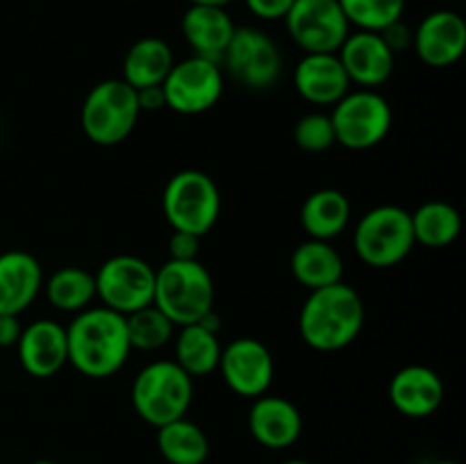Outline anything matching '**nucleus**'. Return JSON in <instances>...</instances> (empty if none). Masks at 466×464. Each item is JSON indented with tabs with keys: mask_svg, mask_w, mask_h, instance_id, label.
I'll return each instance as SVG.
<instances>
[{
	"mask_svg": "<svg viewBox=\"0 0 466 464\" xmlns=\"http://www.w3.org/2000/svg\"><path fill=\"white\" fill-rule=\"evenodd\" d=\"M68 364L82 376L103 380L121 371L132 353L126 317L107 308H86L66 326Z\"/></svg>",
	"mask_w": 466,
	"mask_h": 464,
	"instance_id": "f257e3e1",
	"label": "nucleus"
},
{
	"mask_svg": "<svg viewBox=\"0 0 466 464\" xmlns=\"http://www.w3.org/2000/svg\"><path fill=\"white\" fill-rule=\"evenodd\" d=\"M364 317L362 296L346 282H335L309 291L300 308L299 330L309 348L335 353L358 339Z\"/></svg>",
	"mask_w": 466,
	"mask_h": 464,
	"instance_id": "f03ea898",
	"label": "nucleus"
},
{
	"mask_svg": "<svg viewBox=\"0 0 466 464\" xmlns=\"http://www.w3.org/2000/svg\"><path fill=\"white\" fill-rule=\"evenodd\" d=\"M153 305L176 328L198 323L214 309L212 273L198 259H168L155 268Z\"/></svg>",
	"mask_w": 466,
	"mask_h": 464,
	"instance_id": "7ed1b4c3",
	"label": "nucleus"
},
{
	"mask_svg": "<svg viewBox=\"0 0 466 464\" xmlns=\"http://www.w3.org/2000/svg\"><path fill=\"white\" fill-rule=\"evenodd\" d=\"M135 412L150 426L159 428L187 417L194 400V378L173 359L150 362L137 373L130 389Z\"/></svg>",
	"mask_w": 466,
	"mask_h": 464,
	"instance_id": "20e7f679",
	"label": "nucleus"
},
{
	"mask_svg": "<svg viewBox=\"0 0 466 464\" xmlns=\"http://www.w3.org/2000/svg\"><path fill=\"white\" fill-rule=\"evenodd\" d=\"M139 114L137 91L121 77H109L86 94L80 112L82 132L96 146H118L132 135Z\"/></svg>",
	"mask_w": 466,
	"mask_h": 464,
	"instance_id": "39448f33",
	"label": "nucleus"
},
{
	"mask_svg": "<svg viewBox=\"0 0 466 464\" xmlns=\"http://www.w3.org/2000/svg\"><path fill=\"white\" fill-rule=\"evenodd\" d=\"M162 212L173 230L205 237L217 226L221 214L217 182L198 168L177 171L164 187Z\"/></svg>",
	"mask_w": 466,
	"mask_h": 464,
	"instance_id": "423d86ee",
	"label": "nucleus"
},
{
	"mask_svg": "<svg viewBox=\"0 0 466 464\" xmlns=\"http://www.w3.org/2000/svg\"><path fill=\"white\" fill-rule=\"evenodd\" d=\"M353 246L360 259L369 267H396L417 246L410 212L399 205H378L369 209L355 226Z\"/></svg>",
	"mask_w": 466,
	"mask_h": 464,
	"instance_id": "0eeeda50",
	"label": "nucleus"
},
{
	"mask_svg": "<svg viewBox=\"0 0 466 464\" xmlns=\"http://www.w3.org/2000/svg\"><path fill=\"white\" fill-rule=\"evenodd\" d=\"M337 144L349 150H369L387 139L394 126V112L376 89L349 91L330 114Z\"/></svg>",
	"mask_w": 466,
	"mask_h": 464,
	"instance_id": "6e6552de",
	"label": "nucleus"
},
{
	"mask_svg": "<svg viewBox=\"0 0 466 464\" xmlns=\"http://www.w3.org/2000/svg\"><path fill=\"white\" fill-rule=\"evenodd\" d=\"M96 277V298L103 308L127 314L153 305L155 268L137 255H114L100 264Z\"/></svg>",
	"mask_w": 466,
	"mask_h": 464,
	"instance_id": "1a4fd4ad",
	"label": "nucleus"
},
{
	"mask_svg": "<svg viewBox=\"0 0 466 464\" xmlns=\"http://www.w3.org/2000/svg\"><path fill=\"white\" fill-rule=\"evenodd\" d=\"M237 85L250 91L271 89L282 73V55L273 36L259 27H237L221 59Z\"/></svg>",
	"mask_w": 466,
	"mask_h": 464,
	"instance_id": "9d476101",
	"label": "nucleus"
},
{
	"mask_svg": "<svg viewBox=\"0 0 466 464\" xmlns=\"http://www.w3.org/2000/svg\"><path fill=\"white\" fill-rule=\"evenodd\" d=\"M223 86L226 80L221 64L196 55L173 64L167 80L162 82L167 107L185 116L209 112L221 100Z\"/></svg>",
	"mask_w": 466,
	"mask_h": 464,
	"instance_id": "9b49d317",
	"label": "nucleus"
},
{
	"mask_svg": "<svg viewBox=\"0 0 466 464\" xmlns=\"http://www.w3.org/2000/svg\"><path fill=\"white\" fill-rule=\"evenodd\" d=\"M285 25L303 53H337L350 32L337 0H294Z\"/></svg>",
	"mask_w": 466,
	"mask_h": 464,
	"instance_id": "f8f14e48",
	"label": "nucleus"
},
{
	"mask_svg": "<svg viewBox=\"0 0 466 464\" xmlns=\"http://www.w3.org/2000/svg\"><path fill=\"white\" fill-rule=\"evenodd\" d=\"M223 382L241 398H258L267 394L276 376L271 350L253 337H239L221 348L218 368Z\"/></svg>",
	"mask_w": 466,
	"mask_h": 464,
	"instance_id": "ddd939ff",
	"label": "nucleus"
},
{
	"mask_svg": "<svg viewBox=\"0 0 466 464\" xmlns=\"http://www.w3.org/2000/svg\"><path fill=\"white\" fill-rule=\"evenodd\" d=\"M337 57L350 85H358L360 89H376L385 85L394 73L396 64V55L382 41L380 32L367 30L349 32L341 48L337 50Z\"/></svg>",
	"mask_w": 466,
	"mask_h": 464,
	"instance_id": "4468645a",
	"label": "nucleus"
},
{
	"mask_svg": "<svg viewBox=\"0 0 466 464\" xmlns=\"http://www.w3.org/2000/svg\"><path fill=\"white\" fill-rule=\"evenodd\" d=\"M412 48L426 66L446 68L460 62L466 50V23L458 12L428 14L412 35Z\"/></svg>",
	"mask_w": 466,
	"mask_h": 464,
	"instance_id": "2eb2a0df",
	"label": "nucleus"
},
{
	"mask_svg": "<svg viewBox=\"0 0 466 464\" xmlns=\"http://www.w3.org/2000/svg\"><path fill=\"white\" fill-rule=\"evenodd\" d=\"M16 353L27 376L53 378L68 364L66 328L50 318H36L23 328Z\"/></svg>",
	"mask_w": 466,
	"mask_h": 464,
	"instance_id": "dca6fc26",
	"label": "nucleus"
},
{
	"mask_svg": "<svg viewBox=\"0 0 466 464\" xmlns=\"http://www.w3.org/2000/svg\"><path fill=\"white\" fill-rule=\"evenodd\" d=\"M248 430L255 441L267 449L282 450L299 441L303 432V417L291 400L267 394L253 398L248 412Z\"/></svg>",
	"mask_w": 466,
	"mask_h": 464,
	"instance_id": "f3484780",
	"label": "nucleus"
},
{
	"mask_svg": "<svg viewBox=\"0 0 466 464\" xmlns=\"http://www.w3.org/2000/svg\"><path fill=\"white\" fill-rule=\"evenodd\" d=\"M294 89L312 105H335L350 91L337 53H305L294 68Z\"/></svg>",
	"mask_w": 466,
	"mask_h": 464,
	"instance_id": "a211bd4d",
	"label": "nucleus"
},
{
	"mask_svg": "<svg viewBox=\"0 0 466 464\" xmlns=\"http://www.w3.org/2000/svg\"><path fill=\"white\" fill-rule=\"evenodd\" d=\"M390 400L403 417L426 419L440 409L444 400V382L431 367L410 364L391 378Z\"/></svg>",
	"mask_w": 466,
	"mask_h": 464,
	"instance_id": "6ab92c4d",
	"label": "nucleus"
},
{
	"mask_svg": "<svg viewBox=\"0 0 466 464\" xmlns=\"http://www.w3.org/2000/svg\"><path fill=\"white\" fill-rule=\"evenodd\" d=\"M44 287L39 259L27 250L0 253V314L21 317Z\"/></svg>",
	"mask_w": 466,
	"mask_h": 464,
	"instance_id": "aec40b11",
	"label": "nucleus"
},
{
	"mask_svg": "<svg viewBox=\"0 0 466 464\" xmlns=\"http://www.w3.org/2000/svg\"><path fill=\"white\" fill-rule=\"evenodd\" d=\"M182 36L196 57L221 64L223 53L235 35L237 25L226 7L214 5H189L182 14Z\"/></svg>",
	"mask_w": 466,
	"mask_h": 464,
	"instance_id": "412c9836",
	"label": "nucleus"
},
{
	"mask_svg": "<svg viewBox=\"0 0 466 464\" xmlns=\"http://www.w3.org/2000/svg\"><path fill=\"white\" fill-rule=\"evenodd\" d=\"M350 200L339 189H317L300 207V226L309 239L332 241L349 227Z\"/></svg>",
	"mask_w": 466,
	"mask_h": 464,
	"instance_id": "4be33fe9",
	"label": "nucleus"
},
{
	"mask_svg": "<svg viewBox=\"0 0 466 464\" xmlns=\"http://www.w3.org/2000/svg\"><path fill=\"white\" fill-rule=\"evenodd\" d=\"M176 64L171 45L159 36H144L127 48L123 57V77L132 89L159 86Z\"/></svg>",
	"mask_w": 466,
	"mask_h": 464,
	"instance_id": "5701e85b",
	"label": "nucleus"
},
{
	"mask_svg": "<svg viewBox=\"0 0 466 464\" xmlns=\"http://www.w3.org/2000/svg\"><path fill=\"white\" fill-rule=\"evenodd\" d=\"M291 273L305 289L314 291L344 277V259L330 241L308 239L291 253Z\"/></svg>",
	"mask_w": 466,
	"mask_h": 464,
	"instance_id": "b1692460",
	"label": "nucleus"
},
{
	"mask_svg": "<svg viewBox=\"0 0 466 464\" xmlns=\"http://www.w3.org/2000/svg\"><path fill=\"white\" fill-rule=\"evenodd\" d=\"M221 341L218 332L209 330L203 323L182 326L176 337V359L173 362L191 378L209 376L218 368L221 359Z\"/></svg>",
	"mask_w": 466,
	"mask_h": 464,
	"instance_id": "393cba45",
	"label": "nucleus"
},
{
	"mask_svg": "<svg viewBox=\"0 0 466 464\" xmlns=\"http://www.w3.org/2000/svg\"><path fill=\"white\" fill-rule=\"evenodd\" d=\"M410 218H412L414 241L426 248L451 246L462 232V217L453 205L444 200H428L419 205L414 212H410Z\"/></svg>",
	"mask_w": 466,
	"mask_h": 464,
	"instance_id": "a878e982",
	"label": "nucleus"
},
{
	"mask_svg": "<svg viewBox=\"0 0 466 464\" xmlns=\"http://www.w3.org/2000/svg\"><path fill=\"white\" fill-rule=\"evenodd\" d=\"M157 449L168 464H205L209 441L203 428L182 417L157 428Z\"/></svg>",
	"mask_w": 466,
	"mask_h": 464,
	"instance_id": "bb28decb",
	"label": "nucleus"
},
{
	"mask_svg": "<svg viewBox=\"0 0 466 464\" xmlns=\"http://www.w3.org/2000/svg\"><path fill=\"white\" fill-rule=\"evenodd\" d=\"M46 296H48V303L59 312H82L96 298L94 273L80 267L57 268L46 282Z\"/></svg>",
	"mask_w": 466,
	"mask_h": 464,
	"instance_id": "cd10ccee",
	"label": "nucleus"
},
{
	"mask_svg": "<svg viewBox=\"0 0 466 464\" xmlns=\"http://www.w3.org/2000/svg\"><path fill=\"white\" fill-rule=\"evenodd\" d=\"M127 337H130L132 350H159L173 341L176 337V326L171 318L155 305L127 314L126 317Z\"/></svg>",
	"mask_w": 466,
	"mask_h": 464,
	"instance_id": "c85d7f7f",
	"label": "nucleus"
},
{
	"mask_svg": "<svg viewBox=\"0 0 466 464\" xmlns=\"http://www.w3.org/2000/svg\"><path fill=\"white\" fill-rule=\"evenodd\" d=\"M349 25L358 30L382 32L391 23L400 21L405 0H337Z\"/></svg>",
	"mask_w": 466,
	"mask_h": 464,
	"instance_id": "c756f323",
	"label": "nucleus"
},
{
	"mask_svg": "<svg viewBox=\"0 0 466 464\" xmlns=\"http://www.w3.org/2000/svg\"><path fill=\"white\" fill-rule=\"evenodd\" d=\"M294 141L305 153H326L328 148H332L337 144V139L330 114H303L294 126Z\"/></svg>",
	"mask_w": 466,
	"mask_h": 464,
	"instance_id": "7c9ffc66",
	"label": "nucleus"
},
{
	"mask_svg": "<svg viewBox=\"0 0 466 464\" xmlns=\"http://www.w3.org/2000/svg\"><path fill=\"white\" fill-rule=\"evenodd\" d=\"M244 3L259 21H285L294 0H244Z\"/></svg>",
	"mask_w": 466,
	"mask_h": 464,
	"instance_id": "2f4dec72",
	"label": "nucleus"
},
{
	"mask_svg": "<svg viewBox=\"0 0 466 464\" xmlns=\"http://www.w3.org/2000/svg\"><path fill=\"white\" fill-rule=\"evenodd\" d=\"M200 237L189 235V232L173 230L171 239H168V259H198Z\"/></svg>",
	"mask_w": 466,
	"mask_h": 464,
	"instance_id": "473e14b6",
	"label": "nucleus"
},
{
	"mask_svg": "<svg viewBox=\"0 0 466 464\" xmlns=\"http://www.w3.org/2000/svg\"><path fill=\"white\" fill-rule=\"evenodd\" d=\"M412 35H414V30H410V27L405 25L403 18L396 23H391V25H387L385 30L380 32L382 41L390 45V50L394 55L403 53V50H408L410 45H412Z\"/></svg>",
	"mask_w": 466,
	"mask_h": 464,
	"instance_id": "72a5a7b5",
	"label": "nucleus"
},
{
	"mask_svg": "<svg viewBox=\"0 0 466 464\" xmlns=\"http://www.w3.org/2000/svg\"><path fill=\"white\" fill-rule=\"evenodd\" d=\"M23 326L14 314H0V348H16Z\"/></svg>",
	"mask_w": 466,
	"mask_h": 464,
	"instance_id": "f704fd0d",
	"label": "nucleus"
},
{
	"mask_svg": "<svg viewBox=\"0 0 466 464\" xmlns=\"http://www.w3.org/2000/svg\"><path fill=\"white\" fill-rule=\"evenodd\" d=\"M137 103H139L141 112H157V109L167 107V98H164L162 85L137 89Z\"/></svg>",
	"mask_w": 466,
	"mask_h": 464,
	"instance_id": "c9c22d12",
	"label": "nucleus"
},
{
	"mask_svg": "<svg viewBox=\"0 0 466 464\" xmlns=\"http://www.w3.org/2000/svg\"><path fill=\"white\" fill-rule=\"evenodd\" d=\"M232 0H189V5H214V7H226Z\"/></svg>",
	"mask_w": 466,
	"mask_h": 464,
	"instance_id": "e433bc0d",
	"label": "nucleus"
},
{
	"mask_svg": "<svg viewBox=\"0 0 466 464\" xmlns=\"http://www.w3.org/2000/svg\"><path fill=\"white\" fill-rule=\"evenodd\" d=\"M282 464H312V462H308V459H287V462Z\"/></svg>",
	"mask_w": 466,
	"mask_h": 464,
	"instance_id": "4c0bfd02",
	"label": "nucleus"
},
{
	"mask_svg": "<svg viewBox=\"0 0 466 464\" xmlns=\"http://www.w3.org/2000/svg\"><path fill=\"white\" fill-rule=\"evenodd\" d=\"M32 464H57V462H53V459H36V462Z\"/></svg>",
	"mask_w": 466,
	"mask_h": 464,
	"instance_id": "58836bf2",
	"label": "nucleus"
},
{
	"mask_svg": "<svg viewBox=\"0 0 466 464\" xmlns=\"http://www.w3.org/2000/svg\"><path fill=\"white\" fill-rule=\"evenodd\" d=\"M432 464H458V462H451V459H441V462H432Z\"/></svg>",
	"mask_w": 466,
	"mask_h": 464,
	"instance_id": "ea45409f",
	"label": "nucleus"
}]
</instances>
